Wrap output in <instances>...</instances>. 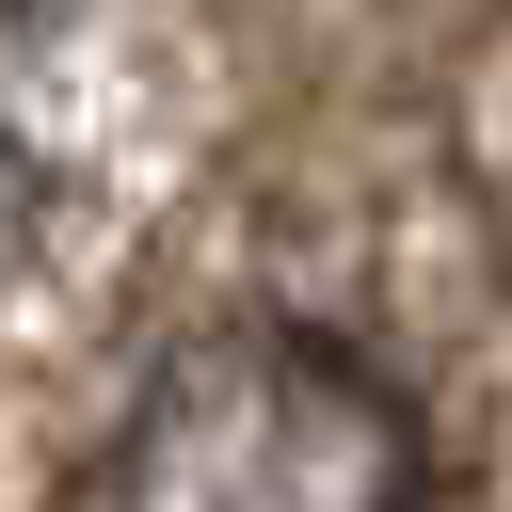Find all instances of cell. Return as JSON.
<instances>
[{
    "label": "cell",
    "instance_id": "6da1fadb",
    "mask_svg": "<svg viewBox=\"0 0 512 512\" xmlns=\"http://www.w3.org/2000/svg\"><path fill=\"white\" fill-rule=\"evenodd\" d=\"M96 512H432V432L352 336L208 320L144 368Z\"/></svg>",
    "mask_w": 512,
    "mask_h": 512
},
{
    "label": "cell",
    "instance_id": "7a4b0ae2",
    "mask_svg": "<svg viewBox=\"0 0 512 512\" xmlns=\"http://www.w3.org/2000/svg\"><path fill=\"white\" fill-rule=\"evenodd\" d=\"M32 224H48V176H32V144L0 128V288L32 272Z\"/></svg>",
    "mask_w": 512,
    "mask_h": 512
}]
</instances>
